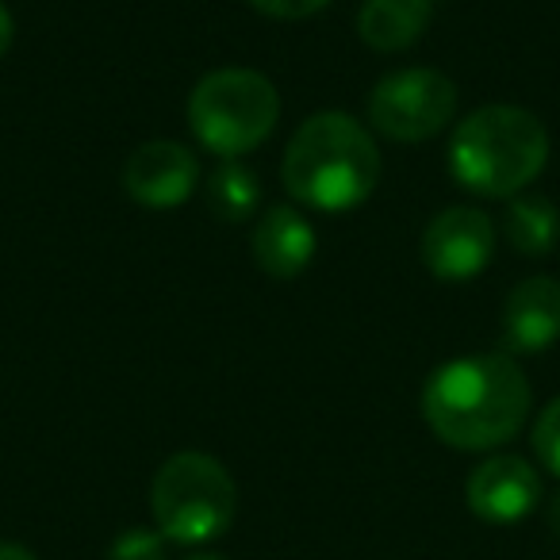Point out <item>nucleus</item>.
Here are the masks:
<instances>
[{"instance_id": "a211bd4d", "label": "nucleus", "mask_w": 560, "mask_h": 560, "mask_svg": "<svg viewBox=\"0 0 560 560\" xmlns=\"http://www.w3.org/2000/svg\"><path fill=\"white\" fill-rule=\"evenodd\" d=\"M12 39H16V20H12V12L0 4V58L12 50Z\"/></svg>"}, {"instance_id": "f8f14e48", "label": "nucleus", "mask_w": 560, "mask_h": 560, "mask_svg": "<svg viewBox=\"0 0 560 560\" xmlns=\"http://www.w3.org/2000/svg\"><path fill=\"white\" fill-rule=\"evenodd\" d=\"M434 9L438 0H365L358 12V35L365 47L396 55L419 43Z\"/></svg>"}, {"instance_id": "f3484780", "label": "nucleus", "mask_w": 560, "mask_h": 560, "mask_svg": "<svg viewBox=\"0 0 560 560\" xmlns=\"http://www.w3.org/2000/svg\"><path fill=\"white\" fill-rule=\"evenodd\" d=\"M246 4L272 20H307L327 9V4H335V0H246Z\"/></svg>"}, {"instance_id": "f257e3e1", "label": "nucleus", "mask_w": 560, "mask_h": 560, "mask_svg": "<svg viewBox=\"0 0 560 560\" xmlns=\"http://www.w3.org/2000/svg\"><path fill=\"white\" fill-rule=\"evenodd\" d=\"M529 404L534 392L511 353L453 358L422 384V419L430 434L460 453H491L518 438Z\"/></svg>"}, {"instance_id": "7ed1b4c3", "label": "nucleus", "mask_w": 560, "mask_h": 560, "mask_svg": "<svg viewBox=\"0 0 560 560\" xmlns=\"http://www.w3.org/2000/svg\"><path fill=\"white\" fill-rule=\"evenodd\" d=\"M549 162V131L526 108L483 104L457 124L450 142V173L460 188L488 200H514Z\"/></svg>"}, {"instance_id": "39448f33", "label": "nucleus", "mask_w": 560, "mask_h": 560, "mask_svg": "<svg viewBox=\"0 0 560 560\" xmlns=\"http://www.w3.org/2000/svg\"><path fill=\"white\" fill-rule=\"evenodd\" d=\"M280 119V93L272 81L246 66L211 70L188 96V127L196 142L223 162H238L272 135Z\"/></svg>"}, {"instance_id": "9b49d317", "label": "nucleus", "mask_w": 560, "mask_h": 560, "mask_svg": "<svg viewBox=\"0 0 560 560\" xmlns=\"http://www.w3.org/2000/svg\"><path fill=\"white\" fill-rule=\"evenodd\" d=\"M249 254L257 269L272 280H296L315 261V226L304 211L280 203L261 211L249 234Z\"/></svg>"}, {"instance_id": "6e6552de", "label": "nucleus", "mask_w": 560, "mask_h": 560, "mask_svg": "<svg viewBox=\"0 0 560 560\" xmlns=\"http://www.w3.org/2000/svg\"><path fill=\"white\" fill-rule=\"evenodd\" d=\"M541 472L518 453H495L480 460L465 483V503L488 526H514L541 506Z\"/></svg>"}, {"instance_id": "412c9836", "label": "nucleus", "mask_w": 560, "mask_h": 560, "mask_svg": "<svg viewBox=\"0 0 560 560\" xmlns=\"http://www.w3.org/2000/svg\"><path fill=\"white\" fill-rule=\"evenodd\" d=\"M185 560H231V557H223V552H192V557H185Z\"/></svg>"}, {"instance_id": "f03ea898", "label": "nucleus", "mask_w": 560, "mask_h": 560, "mask_svg": "<svg viewBox=\"0 0 560 560\" xmlns=\"http://www.w3.org/2000/svg\"><path fill=\"white\" fill-rule=\"evenodd\" d=\"M280 177L296 203L338 215L373 196L381 180V150L361 119L346 112H319L289 139Z\"/></svg>"}, {"instance_id": "4468645a", "label": "nucleus", "mask_w": 560, "mask_h": 560, "mask_svg": "<svg viewBox=\"0 0 560 560\" xmlns=\"http://www.w3.org/2000/svg\"><path fill=\"white\" fill-rule=\"evenodd\" d=\"M261 203V185L257 173L242 162H223L208 177V208L226 223H246Z\"/></svg>"}, {"instance_id": "423d86ee", "label": "nucleus", "mask_w": 560, "mask_h": 560, "mask_svg": "<svg viewBox=\"0 0 560 560\" xmlns=\"http://www.w3.org/2000/svg\"><path fill=\"white\" fill-rule=\"evenodd\" d=\"M457 116V85L442 70L411 66L376 81L369 93V124L392 142H427Z\"/></svg>"}, {"instance_id": "20e7f679", "label": "nucleus", "mask_w": 560, "mask_h": 560, "mask_svg": "<svg viewBox=\"0 0 560 560\" xmlns=\"http://www.w3.org/2000/svg\"><path fill=\"white\" fill-rule=\"evenodd\" d=\"M150 514L165 541L208 545L231 529L238 488L226 465L211 453L180 450L150 480Z\"/></svg>"}, {"instance_id": "dca6fc26", "label": "nucleus", "mask_w": 560, "mask_h": 560, "mask_svg": "<svg viewBox=\"0 0 560 560\" xmlns=\"http://www.w3.org/2000/svg\"><path fill=\"white\" fill-rule=\"evenodd\" d=\"M534 453L545 465V472H552L560 480V396L537 415L534 422Z\"/></svg>"}, {"instance_id": "0eeeda50", "label": "nucleus", "mask_w": 560, "mask_h": 560, "mask_svg": "<svg viewBox=\"0 0 560 560\" xmlns=\"http://www.w3.org/2000/svg\"><path fill=\"white\" fill-rule=\"evenodd\" d=\"M495 257V223L480 208H445L422 231V265L438 280H476Z\"/></svg>"}, {"instance_id": "aec40b11", "label": "nucleus", "mask_w": 560, "mask_h": 560, "mask_svg": "<svg viewBox=\"0 0 560 560\" xmlns=\"http://www.w3.org/2000/svg\"><path fill=\"white\" fill-rule=\"evenodd\" d=\"M545 522H549V529L560 537V491L549 499V506H545Z\"/></svg>"}, {"instance_id": "ddd939ff", "label": "nucleus", "mask_w": 560, "mask_h": 560, "mask_svg": "<svg viewBox=\"0 0 560 560\" xmlns=\"http://www.w3.org/2000/svg\"><path fill=\"white\" fill-rule=\"evenodd\" d=\"M503 234L518 254L526 257H545L560 238V211L552 200L537 192H518L506 203L503 215Z\"/></svg>"}, {"instance_id": "1a4fd4ad", "label": "nucleus", "mask_w": 560, "mask_h": 560, "mask_svg": "<svg viewBox=\"0 0 560 560\" xmlns=\"http://www.w3.org/2000/svg\"><path fill=\"white\" fill-rule=\"evenodd\" d=\"M200 185V162L185 142L150 139L124 165V192L150 211L180 208Z\"/></svg>"}, {"instance_id": "6ab92c4d", "label": "nucleus", "mask_w": 560, "mask_h": 560, "mask_svg": "<svg viewBox=\"0 0 560 560\" xmlns=\"http://www.w3.org/2000/svg\"><path fill=\"white\" fill-rule=\"evenodd\" d=\"M0 560H39V557L20 541H0Z\"/></svg>"}, {"instance_id": "9d476101", "label": "nucleus", "mask_w": 560, "mask_h": 560, "mask_svg": "<svg viewBox=\"0 0 560 560\" xmlns=\"http://www.w3.org/2000/svg\"><path fill=\"white\" fill-rule=\"evenodd\" d=\"M560 338V280L526 277L503 304V353H541Z\"/></svg>"}, {"instance_id": "2eb2a0df", "label": "nucleus", "mask_w": 560, "mask_h": 560, "mask_svg": "<svg viewBox=\"0 0 560 560\" xmlns=\"http://www.w3.org/2000/svg\"><path fill=\"white\" fill-rule=\"evenodd\" d=\"M108 560H170V541L154 526L119 529L108 545Z\"/></svg>"}]
</instances>
